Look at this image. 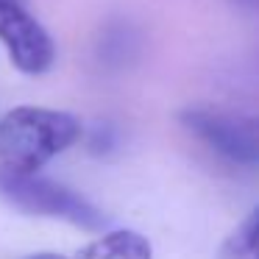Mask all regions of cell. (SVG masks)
I'll use <instances>...</instances> for the list:
<instances>
[{
	"instance_id": "obj_3",
	"label": "cell",
	"mask_w": 259,
	"mask_h": 259,
	"mask_svg": "<svg viewBox=\"0 0 259 259\" xmlns=\"http://www.w3.org/2000/svg\"><path fill=\"white\" fill-rule=\"evenodd\" d=\"M181 125L220 159L240 167H259V117L242 120L212 109H187Z\"/></svg>"
},
{
	"instance_id": "obj_8",
	"label": "cell",
	"mask_w": 259,
	"mask_h": 259,
	"mask_svg": "<svg viewBox=\"0 0 259 259\" xmlns=\"http://www.w3.org/2000/svg\"><path fill=\"white\" fill-rule=\"evenodd\" d=\"M25 259H67L62 253H34V256H25Z\"/></svg>"
},
{
	"instance_id": "obj_4",
	"label": "cell",
	"mask_w": 259,
	"mask_h": 259,
	"mask_svg": "<svg viewBox=\"0 0 259 259\" xmlns=\"http://www.w3.org/2000/svg\"><path fill=\"white\" fill-rule=\"evenodd\" d=\"M0 42L9 59L25 75H42L56 59L53 39L17 0H0Z\"/></svg>"
},
{
	"instance_id": "obj_7",
	"label": "cell",
	"mask_w": 259,
	"mask_h": 259,
	"mask_svg": "<svg viewBox=\"0 0 259 259\" xmlns=\"http://www.w3.org/2000/svg\"><path fill=\"white\" fill-rule=\"evenodd\" d=\"M114 142H117V137H114L112 125H98L90 134V151L92 153H109L114 148Z\"/></svg>"
},
{
	"instance_id": "obj_2",
	"label": "cell",
	"mask_w": 259,
	"mask_h": 259,
	"mask_svg": "<svg viewBox=\"0 0 259 259\" xmlns=\"http://www.w3.org/2000/svg\"><path fill=\"white\" fill-rule=\"evenodd\" d=\"M0 198L25 214L53 218L62 223L78 226L84 231L106 229V214L90 198L39 173H20V170L0 164Z\"/></svg>"
},
{
	"instance_id": "obj_1",
	"label": "cell",
	"mask_w": 259,
	"mask_h": 259,
	"mask_svg": "<svg viewBox=\"0 0 259 259\" xmlns=\"http://www.w3.org/2000/svg\"><path fill=\"white\" fill-rule=\"evenodd\" d=\"M81 140V120L70 112L17 106L0 117V164L36 173Z\"/></svg>"
},
{
	"instance_id": "obj_6",
	"label": "cell",
	"mask_w": 259,
	"mask_h": 259,
	"mask_svg": "<svg viewBox=\"0 0 259 259\" xmlns=\"http://www.w3.org/2000/svg\"><path fill=\"white\" fill-rule=\"evenodd\" d=\"M218 259H259V206L251 209L223 240Z\"/></svg>"
},
{
	"instance_id": "obj_5",
	"label": "cell",
	"mask_w": 259,
	"mask_h": 259,
	"mask_svg": "<svg viewBox=\"0 0 259 259\" xmlns=\"http://www.w3.org/2000/svg\"><path fill=\"white\" fill-rule=\"evenodd\" d=\"M75 259H153V248L140 231L114 229L81 248Z\"/></svg>"
}]
</instances>
